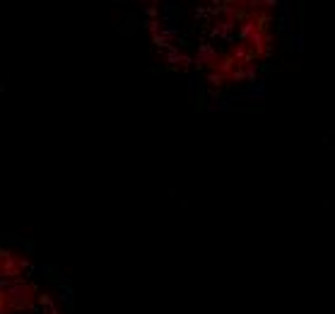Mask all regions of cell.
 Returning <instances> with one entry per match:
<instances>
[{
    "mask_svg": "<svg viewBox=\"0 0 335 314\" xmlns=\"http://www.w3.org/2000/svg\"><path fill=\"white\" fill-rule=\"evenodd\" d=\"M0 314H70L56 281L29 254L0 247Z\"/></svg>",
    "mask_w": 335,
    "mask_h": 314,
    "instance_id": "6da1fadb",
    "label": "cell"
}]
</instances>
